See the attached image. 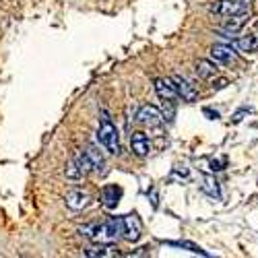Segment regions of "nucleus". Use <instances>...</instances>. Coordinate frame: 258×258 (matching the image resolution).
Wrapping results in <instances>:
<instances>
[{
  "label": "nucleus",
  "mask_w": 258,
  "mask_h": 258,
  "mask_svg": "<svg viewBox=\"0 0 258 258\" xmlns=\"http://www.w3.org/2000/svg\"><path fill=\"white\" fill-rule=\"evenodd\" d=\"M195 71H197V75L201 77V79H205V81H213L215 77H217V67H215L213 62H209V60H197V64H195Z\"/></svg>",
  "instance_id": "nucleus-15"
},
{
  "label": "nucleus",
  "mask_w": 258,
  "mask_h": 258,
  "mask_svg": "<svg viewBox=\"0 0 258 258\" xmlns=\"http://www.w3.org/2000/svg\"><path fill=\"white\" fill-rule=\"evenodd\" d=\"M225 85H227V79H219V81H213L211 87H213V89H223Z\"/></svg>",
  "instance_id": "nucleus-21"
},
{
  "label": "nucleus",
  "mask_w": 258,
  "mask_h": 258,
  "mask_svg": "<svg viewBox=\"0 0 258 258\" xmlns=\"http://www.w3.org/2000/svg\"><path fill=\"white\" fill-rule=\"evenodd\" d=\"M120 197H122V188L120 186H105L101 190V201L107 209H114L118 203H120Z\"/></svg>",
  "instance_id": "nucleus-14"
},
{
  "label": "nucleus",
  "mask_w": 258,
  "mask_h": 258,
  "mask_svg": "<svg viewBox=\"0 0 258 258\" xmlns=\"http://www.w3.org/2000/svg\"><path fill=\"white\" fill-rule=\"evenodd\" d=\"M89 201H91V197L85 190H73L67 195V207L73 211H83L89 205Z\"/></svg>",
  "instance_id": "nucleus-12"
},
{
  "label": "nucleus",
  "mask_w": 258,
  "mask_h": 258,
  "mask_svg": "<svg viewBox=\"0 0 258 258\" xmlns=\"http://www.w3.org/2000/svg\"><path fill=\"white\" fill-rule=\"evenodd\" d=\"M141 233H143V223H141L137 213L122 217V238L126 242H139Z\"/></svg>",
  "instance_id": "nucleus-5"
},
{
  "label": "nucleus",
  "mask_w": 258,
  "mask_h": 258,
  "mask_svg": "<svg viewBox=\"0 0 258 258\" xmlns=\"http://www.w3.org/2000/svg\"><path fill=\"white\" fill-rule=\"evenodd\" d=\"M91 171H93V163H91L89 155L83 151V153H79V155L69 163V167H67V178L79 180V178H83V176L91 174Z\"/></svg>",
  "instance_id": "nucleus-4"
},
{
  "label": "nucleus",
  "mask_w": 258,
  "mask_h": 258,
  "mask_svg": "<svg viewBox=\"0 0 258 258\" xmlns=\"http://www.w3.org/2000/svg\"><path fill=\"white\" fill-rule=\"evenodd\" d=\"M79 233H85L93 244H114L122 235V219H110L105 223H93L79 229Z\"/></svg>",
  "instance_id": "nucleus-1"
},
{
  "label": "nucleus",
  "mask_w": 258,
  "mask_h": 258,
  "mask_svg": "<svg viewBox=\"0 0 258 258\" xmlns=\"http://www.w3.org/2000/svg\"><path fill=\"white\" fill-rule=\"evenodd\" d=\"M155 91H157L161 101L176 103V99H178V91H176L171 79H155Z\"/></svg>",
  "instance_id": "nucleus-9"
},
{
  "label": "nucleus",
  "mask_w": 258,
  "mask_h": 258,
  "mask_svg": "<svg viewBox=\"0 0 258 258\" xmlns=\"http://www.w3.org/2000/svg\"><path fill=\"white\" fill-rule=\"evenodd\" d=\"M137 122L143 126H149V128H157L163 124V114L155 105H143L137 112Z\"/></svg>",
  "instance_id": "nucleus-6"
},
{
  "label": "nucleus",
  "mask_w": 258,
  "mask_h": 258,
  "mask_svg": "<svg viewBox=\"0 0 258 258\" xmlns=\"http://www.w3.org/2000/svg\"><path fill=\"white\" fill-rule=\"evenodd\" d=\"M248 21V13L244 15H231V17H223V25L219 27L221 33H225V37H231L238 33Z\"/></svg>",
  "instance_id": "nucleus-7"
},
{
  "label": "nucleus",
  "mask_w": 258,
  "mask_h": 258,
  "mask_svg": "<svg viewBox=\"0 0 258 258\" xmlns=\"http://www.w3.org/2000/svg\"><path fill=\"white\" fill-rule=\"evenodd\" d=\"M169 246H176V248H188L190 252H195V254H203V256H207V252L205 250H201L197 244H192V242H167Z\"/></svg>",
  "instance_id": "nucleus-19"
},
{
  "label": "nucleus",
  "mask_w": 258,
  "mask_h": 258,
  "mask_svg": "<svg viewBox=\"0 0 258 258\" xmlns=\"http://www.w3.org/2000/svg\"><path fill=\"white\" fill-rule=\"evenodd\" d=\"M85 256H91V258L93 256H101V258H105V256H118V250H114L112 244H95V246L85 250Z\"/></svg>",
  "instance_id": "nucleus-16"
},
{
  "label": "nucleus",
  "mask_w": 258,
  "mask_h": 258,
  "mask_svg": "<svg viewBox=\"0 0 258 258\" xmlns=\"http://www.w3.org/2000/svg\"><path fill=\"white\" fill-rule=\"evenodd\" d=\"M211 58L215 62L219 64H227V67H231V64H235V60H238V54L233 52L231 46H223V44H215L211 48Z\"/></svg>",
  "instance_id": "nucleus-8"
},
{
  "label": "nucleus",
  "mask_w": 258,
  "mask_h": 258,
  "mask_svg": "<svg viewBox=\"0 0 258 258\" xmlns=\"http://www.w3.org/2000/svg\"><path fill=\"white\" fill-rule=\"evenodd\" d=\"M252 0H219L211 9L217 17H231V15H244L250 13Z\"/></svg>",
  "instance_id": "nucleus-3"
},
{
  "label": "nucleus",
  "mask_w": 258,
  "mask_h": 258,
  "mask_svg": "<svg viewBox=\"0 0 258 258\" xmlns=\"http://www.w3.org/2000/svg\"><path fill=\"white\" fill-rule=\"evenodd\" d=\"M205 116H209L211 120H217V118H219V114L213 112V110H209V107H205Z\"/></svg>",
  "instance_id": "nucleus-22"
},
{
  "label": "nucleus",
  "mask_w": 258,
  "mask_h": 258,
  "mask_svg": "<svg viewBox=\"0 0 258 258\" xmlns=\"http://www.w3.org/2000/svg\"><path fill=\"white\" fill-rule=\"evenodd\" d=\"M233 46L238 48L240 52H246V54L258 52V33H248V35H242L238 39H233Z\"/></svg>",
  "instance_id": "nucleus-13"
},
{
  "label": "nucleus",
  "mask_w": 258,
  "mask_h": 258,
  "mask_svg": "<svg viewBox=\"0 0 258 258\" xmlns=\"http://www.w3.org/2000/svg\"><path fill=\"white\" fill-rule=\"evenodd\" d=\"M171 81H174V87L178 91V97H182L184 101H195L199 97V91L195 89V85H190L184 77H171Z\"/></svg>",
  "instance_id": "nucleus-10"
},
{
  "label": "nucleus",
  "mask_w": 258,
  "mask_h": 258,
  "mask_svg": "<svg viewBox=\"0 0 258 258\" xmlns=\"http://www.w3.org/2000/svg\"><path fill=\"white\" fill-rule=\"evenodd\" d=\"M201 188H203V192H207V195H209V197H213V199H219V197H221L217 180H215V178H211V176H205V178H203V184H201Z\"/></svg>",
  "instance_id": "nucleus-17"
},
{
  "label": "nucleus",
  "mask_w": 258,
  "mask_h": 258,
  "mask_svg": "<svg viewBox=\"0 0 258 258\" xmlns=\"http://www.w3.org/2000/svg\"><path fill=\"white\" fill-rule=\"evenodd\" d=\"M225 163H227V161H225V157H221V159H213V161H211V165H213V169H215V171H217V169H223V167H225Z\"/></svg>",
  "instance_id": "nucleus-20"
},
{
  "label": "nucleus",
  "mask_w": 258,
  "mask_h": 258,
  "mask_svg": "<svg viewBox=\"0 0 258 258\" xmlns=\"http://www.w3.org/2000/svg\"><path fill=\"white\" fill-rule=\"evenodd\" d=\"M85 153L89 155V159H91V163H93V171H99V174H101V171H103V167H105V161H103L101 153L97 151L95 147H89V149H87V151H85Z\"/></svg>",
  "instance_id": "nucleus-18"
},
{
  "label": "nucleus",
  "mask_w": 258,
  "mask_h": 258,
  "mask_svg": "<svg viewBox=\"0 0 258 258\" xmlns=\"http://www.w3.org/2000/svg\"><path fill=\"white\" fill-rule=\"evenodd\" d=\"M131 149H133V153L139 155V157H147L149 151H151V143H149V137L141 131L133 133L131 137Z\"/></svg>",
  "instance_id": "nucleus-11"
},
{
  "label": "nucleus",
  "mask_w": 258,
  "mask_h": 258,
  "mask_svg": "<svg viewBox=\"0 0 258 258\" xmlns=\"http://www.w3.org/2000/svg\"><path fill=\"white\" fill-rule=\"evenodd\" d=\"M97 141H99L110 153H114V155L120 153V137H118V131H116V126L112 124V120L105 118V116L101 118V124H99Z\"/></svg>",
  "instance_id": "nucleus-2"
}]
</instances>
